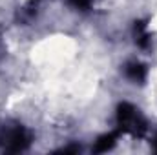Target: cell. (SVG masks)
I'll return each instance as SVG.
<instances>
[{
	"label": "cell",
	"mask_w": 157,
	"mask_h": 155,
	"mask_svg": "<svg viewBox=\"0 0 157 155\" xmlns=\"http://www.w3.org/2000/svg\"><path fill=\"white\" fill-rule=\"evenodd\" d=\"M119 122H121L122 130H128V131H133V133H139V131L144 130L143 119L139 117L137 110L130 104H121L119 106Z\"/></svg>",
	"instance_id": "obj_1"
},
{
	"label": "cell",
	"mask_w": 157,
	"mask_h": 155,
	"mask_svg": "<svg viewBox=\"0 0 157 155\" xmlns=\"http://www.w3.org/2000/svg\"><path fill=\"white\" fill-rule=\"evenodd\" d=\"M126 73H128V77L132 78V80L141 82V80H144V77H146V68L141 66V64H130L126 68Z\"/></svg>",
	"instance_id": "obj_2"
},
{
	"label": "cell",
	"mask_w": 157,
	"mask_h": 155,
	"mask_svg": "<svg viewBox=\"0 0 157 155\" xmlns=\"http://www.w3.org/2000/svg\"><path fill=\"white\" fill-rule=\"evenodd\" d=\"M135 37H137V44L141 46V47H146L148 46V33L144 31V24L143 22H137V26H135Z\"/></svg>",
	"instance_id": "obj_3"
},
{
	"label": "cell",
	"mask_w": 157,
	"mask_h": 155,
	"mask_svg": "<svg viewBox=\"0 0 157 155\" xmlns=\"http://www.w3.org/2000/svg\"><path fill=\"white\" fill-rule=\"evenodd\" d=\"M113 141H115V133H110V135H104V137H101L99 141H97V152H106L108 148H112V144H113Z\"/></svg>",
	"instance_id": "obj_4"
},
{
	"label": "cell",
	"mask_w": 157,
	"mask_h": 155,
	"mask_svg": "<svg viewBox=\"0 0 157 155\" xmlns=\"http://www.w3.org/2000/svg\"><path fill=\"white\" fill-rule=\"evenodd\" d=\"M75 7H78V9H86L88 6H90V0H70Z\"/></svg>",
	"instance_id": "obj_5"
}]
</instances>
